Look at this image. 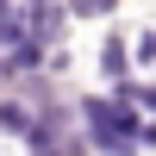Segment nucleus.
Masks as SVG:
<instances>
[{"label": "nucleus", "instance_id": "obj_1", "mask_svg": "<svg viewBox=\"0 0 156 156\" xmlns=\"http://www.w3.org/2000/svg\"><path fill=\"white\" fill-rule=\"evenodd\" d=\"M81 119H87V137H94L100 150H112V156H125L137 144V119L125 112V100H81Z\"/></svg>", "mask_w": 156, "mask_h": 156}, {"label": "nucleus", "instance_id": "obj_2", "mask_svg": "<svg viewBox=\"0 0 156 156\" xmlns=\"http://www.w3.org/2000/svg\"><path fill=\"white\" fill-rule=\"evenodd\" d=\"M69 6H75V12H106L112 0H69Z\"/></svg>", "mask_w": 156, "mask_h": 156}]
</instances>
